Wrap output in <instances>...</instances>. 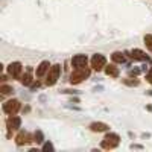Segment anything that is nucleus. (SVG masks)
<instances>
[{"label": "nucleus", "mask_w": 152, "mask_h": 152, "mask_svg": "<svg viewBox=\"0 0 152 152\" xmlns=\"http://www.w3.org/2000/svg\"><path fill=\"white\" fill-rule=\"evenodd\" d=\"M91 73V69L90 67H81V69H75L73 73L70 75V84H81L84 79H87Z\"/></svg>", "instance_id": "f257e3e1"}, {"label": "nucleus", "mask_w": 152, "mask_h": 152, "mask_svg": "<svg viewBox=\"0 0 152 152\" xmlns=\"http://www.w3.org/2000/svg\"><path fill=\"white\" fill-rule=\"evenodd\" d=\"M119 143H120V137L117 134H114V132H110V134H107L104 137V140H102V143H100V146H102V149L110 151V149L117 148Z\"/></svg>", "instance_id": "f03ea898"}, {"label": "nucleus", "mask_w": 152, "mask_h": 152, "mask_svg": "<svg viewBox=\"0 0 152 152\" xmlns=\"http://www.w3.org/2000/svg\"><path fill=\"white\" fill-rule=\"evenodd\" d=\"M59 73H61V66L59 64H55L49 69L47 72V76H46V85L52 87L56 84V81L59 79Z\"/></svg>", "instance_id": "7ed1b4c3"}, {"label": "nucleus", "mask_w": 152, "mask_h": 152, "mask_svg": "<svg viewBox=\"0 0 152 152\" xmlns=\"http://www.w3.org/2000/svg\"><path fill=\"white\" fill-rule=\"evenodd\" d=\"M20 108H21V104H20V100H17V99H11V100H8V102L3 104V111L6 114H9V116L17 114L20 111Z\"/></svg>", "instance_id": "20e7f679"}, {"label": "nucleus", "mask_w": 152, "mask_h": 152, "mask_svg": "<svg viewBox=\"0 0 152 152\" xmlns=\"http://www.w3.org/2000/svg\"><path fill=\"white\" fill-rule=\"evenodd\" d=\"M21 73H23V66H21V62L15 61V62H11V64L8 66V75L11 76V78L20 79V78H21Z\"/></svg>", "instance_id": "39448f33"}, {"label": "nucleus", "mask_w": 152, "mask_h": 152, "mask_svg": "<svg viewBox=\"0 0 152 152\" xmlns=\"http://www.w3.org/2000/svg\"><path fill=\"white\" fill-rule=\"evenodd\" d=\"M105 66H107V58L104 55H100V53L93 55V58H91V67H93V70L100 72V70L105 69Z\"/></svg>", "instance_id": "423d86ee"}, {"label": "nucleus", "mask_w": 152, "mask_h": 152, "mask_svg": "<svg viewBox=\"0 0 152 152\" xmlns=\"http://www.w3.org/2000/svg\"><path fill=\"white\" fill-rule=\"evenodd\" d=\"M32 142H34L32 135H31L29 132H26V131H20V132L17 134V137H15L17 146H24V145H29V143H32Z\"/></svg>", "instance_id": "0eeeda50"}, {"label": "nucleus", "mask_w": 152, "mask_h": 152, "mask_svg": "<svg viewBox=\"0 0 152 152\" xmlns=\"http://www.w3.org/2000/svg\"><path fill=\"white\" fill-rule=\"evenodd\" d=\"M6 126H8V131H17L20 126H21V119L17 117L15 114H12V116L6 120Z\"/></svg>", "instance_id": "6e6552de"}, {"label": "nucleus", "mask_w": 152, "mask_h": 152, "mask_svg": "<svg viewBox=\"0 0 152 152\" xmlns=\"http://www.w3.org/2000/svg\"><path fill=\"white\" fill-rule=\"evenodd\" d=\"M88 62V58L87 55H75L72 58V67L75 69H81V67H85Z\"/></svg>", "instance_id": "1a4fd4ad"}, {"label": "nucleus", "mask_w": 152, "mask_h": 152, "mask_svg": "<svg viewBox=\"0 0 152 152\" xmlns=\"http://www.w3.org/2000/svg\"><path fill=\"white\" fill-rule=\"evenodd\" d=\"M50 67H52V66L49 64V61H43L41 64L37 67V72H35L37 78H43V76H44V75L49 72V69H50Z\"/></svg>", "instance_id": "9d476101"}, {"label": "nucleus", "mask_w": 152, "mask_h": 152, "mask_svg": "<svg viewBox=\"0 0 152 152\" xmlns=\"http://www.w3.org/2000/svg\"><path fill=\"white\" fill-rule=\"evenodd\" d=\"M31 72H32V69L29 67L28 72L24 73V75H21V78H20V82H21L24 87H32V84H34V78H32Z\"/></svg>", "instance_id": "9b49d317"}, {"label": "nucleus", "mask_w": 152, "mask_h": 152, "mask_svg": "<svg viewBox=\"0 0 152 152\" xmlns=\"http://www.w3.org/2000/svg\"><path fill=\"white\" fill-rule=\"evenodd\" d=\"M131 58L135 59V61H149L148 55L143 52V50H140V49H134V50H131Z\"/></svg>", "instance_id": "f8f14e48"}, {"label": "nucleus", "mask_w": 152, "mask_h": 152, "mask_svg": "<svg viewBox=\"0 0 152 152\" xmlns=\"http://www.w3.org/2000/svg\"><path fill=\"white\" fill-rule=\"evenodd\" d=\"M90 129L93 132H104V131H108L110 129V126L107 123H104V122H94V123L90 125Z\"/></svg>", "instance_id": "ddd939ff"}, {"label": "nucleus", "mask_w": 152, "mask_h": 152, "mask_svg": "<svg viewBox=\"0 0 152 152\" xmlns=\"http://www.w3.org/2000/svg\"><path fill=\"white\" fill-rule=\"evenodd\" d=\"M105 73L108 75V76H111V78H119V75H120V72H119V69L114 66V64H110V66H105Z\"/></svg>", "instance_id": "4468645a"}, {"label": "nucleus", "mask_w": 152, "mask_h": 152, "mask_svg": "<svg viewBox=\"0 0 152 152\" xmlns=\"http://www.w3.org/2000/svg\"><path fill=\"white\" fill-rule=\"evenodd\" d=\"M111 59H113V62H116V64H123V62L126 61L125 53H122V52H114L111 55Z\"/></svg>", "instance_id": "2eb2a0df"}, {"label": "nucleus", "mask_w": 152, "mask_h": 152, "mask_svg": "<svg viewBox=\"0 0 152 152\" xmlns=\"http://www.w3.org/2000/svg\"><path fill=\"white\" fill-rule=\"evenodd\" d=\"M34 142H35V143H38V145L44 142V135H43V132H41L40 129L35 131V134H34Z\"/></svg>", "instance_id": "dca6fc26"}, {"label": "nucleus", "mask_w": 152, "mask_h": 152, "mask_svg": "<svg viewBox=\"0 0 152 152\" xmlns=\"http://www.w3.org/2000/svg\"><path fill=\"white\" fill-rule=\"evenodd\" d=\"M0 91H2V94H11L12 91H14V88H12L11 85H2V87H0Z\"/></svg>", "instance_id": "f3484780"}, {"label": "nucleus", "mask_w": 152, "mask_h": 152, "mask_svg": "<svg viewBox=\"0 0 152 152\" xmlns=\"http://www.w3.org/2000/svg\"><path fill=\"white\" fill-rule=\"evenodd\" d=\"M123 84L128 85V87H137L138 84H140V81L138 79H123Z\"/></svg>", "instance_id": "a211bd4d"}, {"label": "nucleus", "mask_w": 152, "mask_h": 152, "mask_svg": "<svg viewBox=\"0 0 152 152\" xmlns=\"http://www.w3.org/2000/svg\"><path fill=\"white\" fill-rule=\"evenodd\" d=\"M145 44H146V47L152 52V35H151V34L145 35Z\"/></svg>", "instance_id": "6ab92c4d"}, {"label": "nucleus", "mask_w": 152, "mask_h": 152, "mask_svg": "<svg viewBox=\"0 0 152 152\" xmlns=\"http://www.w3.org/2000/svg\"><path fill=\"white\" fill-rule=\"evenodd\" d=\"M43 151H55V148H53V145L50 142H47V143L43 145Z\"/></svg>", "instance_id": "aec40b11"}, {"label": "nucleus", "mask_w": 152, "mask_h": 152, "mask_svg": "<svg viewBox=\"0 0 152 152\" xmlns=\"http://www.w3.org/2000/svg\"><path fill=\"white\" fill-rule=\"evenodd\" d=\"M146 79H148V82H151V84H152V66H151L149 72L146 73Z\"/></svg>", "instance_id": "412c9836"}, {"label": "nucleus", "mask_w": 152, "mask_h": 152, "mask_svg": "<svg viewBox=\"0 0 152 152\" xmlns=\"http://www.w3.org/2000/svg\"><path fill=\"white\" fill-rule=\"evenodd\" d=\"M138 73H140V69H132V70L129 72V75H131V76H137Z\"/></svg>", "instance_id": "4be33fe9"}, {"label": "nucleus", "mask_w": 152, "mask_h": 152, "mask_svg": "<svg viewBox=\"0 0 152 152\" xmlns=\"http://www.w3.org/2000/svg\"><path fill=\"white\" fill-rule=\"evenodd\" d=\"M146 108H148V111H151V113H152V105H148Z\"/></svg>", "instance_id": "5701e85b"}, {"label": "nucleus", "mask_w": 152, "mask_h": 152, "mask_svg": "<svg viewBox=\"0 0 152 152\" xmlns=\"http://www.w3.org/2000/svg\"><path fill=\"white\" fill-rule=\"evenodd\" d=\"M148 94H149V96H152V90H151V91H148Z\"/></svg>", "instance_id": "b1692460"}]
</instances>
